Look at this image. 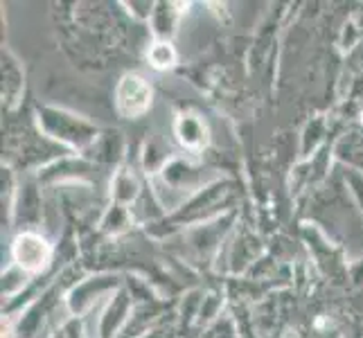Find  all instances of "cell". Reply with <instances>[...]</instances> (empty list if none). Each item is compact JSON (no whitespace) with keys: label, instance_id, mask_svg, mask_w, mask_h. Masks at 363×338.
Returning a JSON list of instances; mask_svg holds the SVG:
<instances>
[{"label":"cell","instance_id":"obj_1","mask_svg":"<svg viewBox=\"0 0 363 338\" xmlns=\"http://www.w3.org/2000/svg\"><path fill=\"white\" fill-rule=\"evenodd\" d=\"M50 250L41 237L34 235H23L16 244V259L25 269H41L48 261Z\"/></svg>","mask_w":363,"mask_h":338},{"label":"cell","instance_id":"obj_2","mask_svg":"<svg viewBox=\"0 0 363 338\" xmlns=\"http://www.w3.org/2000/svg\"><path fill=\"white\" fill-rule=\"evenodd\" d=\"M149 102V89L143 84V79L138 77H127L120 89V108L127 116H135L147 108Z\"/></svg>","mask_w":363,"mask_h":338},{"label":"cell","instance_id":"obj_3","mask_svg":"<svg viewBox=\"0 0 363 338\" xmlns=\"http://www.w3.org/2000/svg\"><path fill=\"white\" fill-rule=\"evenodd\" d=\"M152 61H154L156 68H165V66H169L172 61H174V55H172V50L167 45L160 43V45H156L152 50Z\"/></svg>","mask_w":363,"mask_h":338}]
</instances>
